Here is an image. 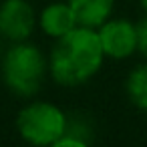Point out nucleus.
Returning <instances> with one entry per match:
<instances>
[{
  "label": "nucleus",
  "instance_id": "obj_8",
  "mask_svg": "<svg viewBox=\"0 0 147 147\" xmlns=\"http://www.w3.org/2000/svg\"><path fill=\"white\" fill-rule=\"evenodd\" d=\"M125 91L129 101L139 109L147 113V61L143 65H137L125 81Z\"/></svg>",
  "mask_w": 147,
  "mask_h": 147
},
{
  "label": "nucleus",
  "instance_id": "obj_10",
  "mask_svg": "<svg viewBox=\"0 0 147 147\" xmlns=\"http://www.w3.org/2000/svg\"><path fill=\"white\" fill-rule=\"evenodd\" d=\"M4 42H6V40H4L2 36H0V59H2V55H4V51H6V47H4Z\"/></svg>",
  "mask_w": 147,
  "mask_h": 147
},
{
  "label": "nucleus",
  "instance_id": "obj_2",
  "mask_svg": "<svg viewBox=\"0 0 147 147\" xmlns=\"http://www.w3.org/2000/svg\"><path fill=\"white\" fill-rule=\"evenodd\" d=\"M0 73L12 95L28 99L40 91L49 75V57L30 40L10 42L0 59Z\"/></svg>",
  "mask_w": 147,
  "mask_h": 147
},
{
  "label": "nucleus",
  "instance_id": "obj_3",
  "mask_svg": "<svg viewBox=\"0 0 147 147\" xmlns=\"http://www.w3.org/2000/svg\"><path fill=\"white\" fill-rule=\"evenodd\" d=\"M69 117L49 101H30L16 115V131L22 141L36 147L57 145L67 133Z\"/></svg>",
  "mask_w": 147,
  "mask_h": 147
},
{
  "label": "nucleus",
  "instance_id": "obj_9",
  "mask_svg": "<svg viewBox=\"0 0 147 147\" xmlns=\"http://www.w3.org/2000/svg\"><path fill=\"white\" fill-rule=\"evenodd\" d=\"M137 53L147 61V18L137 24Z\"/></svg>",
  "mask_w": 147,
  "mask_h": 147
},
{
  "label": "nucleus",
  "instance_id": "obj_11",
  "mask_svg": "<svg viewBox=\"0 0 147 147\" xmlns=\"http://www.w3.org/2000/svg\"><path fill=\"white\" fill-rule=\"evenodd\" d=\"M139 2H141V8L147 12V0H139Z\"/></svg>",
  "mask_w": 147,
  "mask_h": 147
},
{
  "label": "nucleus",
  "instance_id": "obj_4",
  "mask_svg": "<svg viewBox=\"0 0 147 147\" xmlns=\"http://www.w3.org/2000/svg\"><path fill=\"white\" fill-rule=\"evenodd\" d=\"M38 28V14L28 0H4L0 4V36L8 45L30 40Z\"/></svg>",
  "mask_w": 147,
  "mask_h": 147
},
{
  "label": "nucleus",
  "instance_id": "obj_1",
  "mask_svg": "<svg viewBox=\"0 0 147 147\" xmlns=\"http://www.w3.org/2000/svg\"><path fill=\"white\" fill-rule=\"evenodd\" d=\"M103 63L105 53L97 28L75 26L55 40L49 53V75L61 87H79L91 81Z\"/></svg>",
  "mask_w": 147,
  "mask_h": 147
},
{
  "label": "nucleus",
  "instance_id": "obj_7",
  "mask_svg": "<svg viewBox=\"0 0 147 147\" xmlns=\"http://www.w3.org/2000/svg\"><path fill=\"white\" fill-rule=\"evenodd\" d=\"M79 26L99 28L113 16L115 0H67Z\"/></svg>",
  "mask_w": 147,
  "mask_h": 147
},
{
  "label": "nucleus",
  "instance_id": "obj_6",
  "mask_svg": "<svg viewBox=\"0 0 147 147\" xmlns=\"http://www.w3.org/2000/svg\"><path fill=\"white\" fill-rule=\"evenodd\" d=\"M77 24V18L69 6V2L57 0V2L47 4L40 12H38V28L53 40L65 36L67 32H71Z\"/></svg>",
  "mask_w": 147,
  "mask_h": 147
},
{
  "label": "nucleus",
  "instance_id": "obj_5",
  "mask_svg": "<svg viewBox=\"0 0 147 147\" xmlns=\"http://www.w3.org/2000/svg\"><path fill=\"white\" fill-rule=\"evenodd\" d=\"M105 59L125 61L137 55V24L127 18H109L97 28Z\"/></svg>",
  "mask_w": 147,
  "mask_h": 147
}]
</instances>
